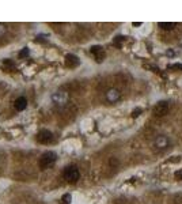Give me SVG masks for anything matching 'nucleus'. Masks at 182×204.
<instances>
[{
  "instance_id": "nucleus-1",
  "label": "nucleus",
  "mask_w": 182,
  "mask_h": 204,
  "mask_svg": "<svg viewBox=\"0 0 182 204\" xmlns=\"http://www.w3.org/2000/svg\"><path fill=\"white\" fill-rule=\"evenodd\" d=\"M62 176H64V178L67 180L68 182H71V184H75V182L79 180V177H80V173H79V169L76 167V166L71 165V166H67V167L64 169V171H62Z\"/></svg>"
},
{
  "instance_id": "nucleus-2",
  "label": "nucleus",
  "mask_w": 182,
  "mask_h": 204,
  "mask_svg": "<svg viewBox=\"0 0 182 204\" xmlns=\"http://www.w3.org/2000/svg\"><path fill=\"white\" fill-rule=\"evenodd\" d=\"M56 154L53 151H46L41 155L40 158V167L41 169H48L56 162Z\"/></svg>"
},
{
  "instance_id": "nucleus-3",
  "label": "nucleus",
  "mask_w": 182,
  "mask_h": 204,
  "mask_svg": "<svg viewBox=\"0 0 182 204\" xmlns=\"http://www.w3.org/2000/svg\"><path fill=\"white\" fill-rule=\"evenodd\" d=\"M154 114L158 117H162L164 116L166 113L168 112V102H166V101H160V102H158L156 105L154 106Z\"/></svg>"
},
{
  "instance_id": "nucleus-4",
  "label": "nucleus",
  "mask_w": 182,
  "mask_h": 204,
  "mask_svg": "<svg viewBox=\"0 0 182 204\" xmlns=\"http://www.w3.org/2000/svg\"><path fill=\"white\" fill-rule=\"evenodd\" d=\"M37 140H38V143H41V144H48V143H50V141L53 140V135H52L50 131L42 129V131L38 132Z\"/></svg>"
},
{
  "instance_id": "nucleus-5",
  "label": "nucleus",
  "mask_w": 182,
  "mask_h": 204,
  "mask_svg": "<svg viewBox=\"0 0 182 204\" xmlns=\"http://www.w3.org/2000/svg\"><path fill=\"white\" fill-rule=\"evenodd\" d=\"M91 53L95 56V60H97L98 63H102L103 61V59H105V50H103V48L102 46H98V45H95V46H91Z\"/></svg>"
},
{
  "instance_id": "nucleus-6",
  "label": "nucleus",
  "mask_w": 182,
  "mask_h": 204,
  "mask_svg": "<svg viewBox=\"0 0 182 204\" xmlns=\"http://www.w3.org/2000/svg\"><path fill=\"white\" fill-rule=\"evenodd\" d=\"M79 59L75 56V54H67L65 56V65H67L68 68H75V67H78L79 65Z\"/></svg>"
},
{
  "instance_id": "nucleus-7",
  "label": "nucleus",
  "mask_w": 182,
  "mask_h": 204,
  "mask_svg": "<svg viewBox=\"0 0 182 204\" xmlns=\"http://www.w3.org/2000/svg\"><path fill=\"white\" fill-rule=\"evenodd\" d=\"M14 106H15V109H16V110H19V112L24 110V109H26V106H27V99H26L24 97L16 98V101H15V103H14Z\"/></svg>"
},
{
  "instance_id": "nucleus-8",
  "label": "nucleus",
  "mask_w": 182,
  "mask_h": 204,
  "mask_svg": "<svg viewBox=\"0 0 182 204\" xmlns=\"http://www.w3.org/2000/svg\"><path fill=\"white\" fill-rule=\"evenodd\" d=\"M120 95L121 94H120L116 89H111V90H109V91L106 92V98H107L109 102H116V101H118Z\"/></svg>"
},
{
  "instance_id": "nucleus-9",
  "label": "nucleus",
  "mask_w": 182,
  "mask_h": 204,
  "mask_svg": "<svg viewBox=\"0 0 182 204\" xmlns=\"http://www.w3.org/2000/svg\"><path fill=\"white\" fill-rule=\"evenodd\" d=\"M167 144H168V140L164 136H160V138L155 141V146L159 147V148H164V147H167Z\"/></svg>"
},
{
  "instance_id": "nucleus-10",
  "label": "nucleus",
  "mask_w": 182,
  "mask_h": 204,
  "mask_svg": "<svg viewBox=\"0 0 182 204\" xmlns=\"http://www.w3.org/2000/svg\"><path fill=\"white\" fill-rule=\"evenodd\" d=\"M159 27H162L163 30H171L175 27L174 22H159Z\"/></svg>"
},
{
  "instance_id": "nucleus-11",
  "label": "nucleus",
  "mask_w": 182,
  "mask_h": 204,
  "mask_svg": "<svg viewBox=\"0 0 182 204\" xmlns=\"http://www.w3.org/2000/svg\"><path fill=\"white\" fill-rule=\"evenodd\" d=\"M27 56H29V49H27V48H23L21 52H19V57H21V59L27 57Z\"/></svg>"
},
{
  "instance_id": "nucleus-12",
  "label": "nucleus",
  "mask_w": 182,
  "mask_h": 204,
  "mask_svg": "<svg viewBox=\"0 0 182 204\" xmlns=\"http://www.w3.org/2000/svg\"><path fill=\"white\" fill-rule=\"evenodd\" d=\"M140 113H141V109H140V108L135 109V110L132 112V117H133V118H136V117H139V116H140Z\"/></svg>"
},
{
  "instance_id": "nucleus-13",
  "label": "nucleus",
  "mask_w": 182,
  "mask_h": 204,
  "mask_svg": "<svg viewBox=\"0 0 182 204\" xmlns=\"http://www.w3.org/2000/svg\"><path fill=\"white\" fill-rule=\"evenodd\" d=\"M62 201H64L65 204H69V201H71V195H64V196H62Z\"/></svg>"
},
{
  "instance_id": "nucleus-14",
  "label": "nucleus",
  "mask_w": 182,
  "mask_h": 204,
  "mask_svg": "<svg viewBox=\"0 0 182 204\" xmlns=\"http://www.w3.org/2000/svg\"><path fill=\"white\" fill-rule=\"evenodd\" d=\"M124 38H125V37H117V38H116V41H114V45L118 46V48H120V41H122Z\"/></svg>"
},
{
  "instance_id": "nucleus-15",
  "label": "nucleus",
  "mask_w": 182,
  "mask_h": 204,
  "mask_svg": "<svg viewBox=\"0 0 182 204\" xmlns=\"http://www.w3.org/2000/svg\"><path fill=\"white\" fill-rule=\"evenodd\" d=\"M175 177H177L178 180H182V171H177V173H175Z\"/></svg>"
},
{
  "instance_id": "nucleus-16",
  "label": "nucleus",
  "mask_w": 182,
  "mask_h": 204,
  "mask_svg": "<svg viewBox=\"0 0 182 204\" xmlns=\"http://www.w3.org/2000/svg\"><path fill=\"white\" fill-rule=\"evenodd\" d=\"M171 68H174V70H182V65H171Z\"/></svg>"
},
{
  "instance_id": "nucleus-17",
  "label": "nucleus",
  "mask_w": 182,
  "mask_h": 204,
  "mask_svg": "<svg viewBox=\"0 0 182 204\" xmlns=\"http://www.w3.org/2000/svg\"><path fill=\"white\" fill-rule=\"evenodd\" d=\"M140 22H133V26H140Z\"/></svg>"
}]
</instances>
